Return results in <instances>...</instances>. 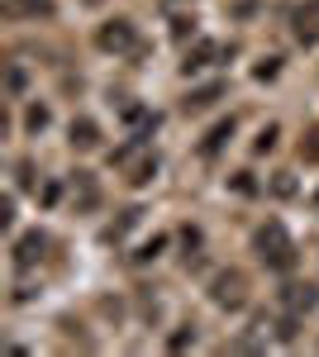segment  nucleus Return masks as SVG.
<instances>
[{"mask_svg": "<svg viewBox=\"0 0 319 357\" xmlns=\"http://www.w3.org/2000/svg\"><path fill=\"white\" fill-rule=\"evenodd\" d=\"M253 243H258V257H262L272 272H291L295 267V243H291V234H286V224L267 220Z\"/></svg>", "mask_w": 319, "mask_h": 357, "instance_id": "1", "label": "nucleus"}, {"mask_svg": "<svg viewBox=\"0 0 319 357\" xmlns=\"http://www.w3.org/2000/svg\"><path fill=\"white\" fill-rule=\"evenodd\" d=\"M210 301L224 305V310H243V301H248V276L243 272H219L210 281Z\"/></svg>", "mask_w": 319, "mask_h": 357, "instance_id": "2", "label": "nucleus"}, {"mask_svg": "<svg viewBox=\"0 0 319 357\" xmlns=\"http://www.w3.org/2000/svg\"><path fill=\"white\" fill-rule=\"evenodd\" d=\"M96 43H101L105 53H133V48H138V29H133L129 20H105L101 33H96Z\"/></svg>", "mask_w": 319, "mask_h": 357, "instance_id": "3", "label": "nucleus"}, {"mask_svg": "<svg viewBox=\"0 0 319 357\" xmlns=\"http://www.w3.org/2000/svg\"><path fill=\"white\" fill-rule=\"evenodd\" d=\"M291 33H295V43H319V0H305L300 10L291 15Z\"/></svg>", "mask_w": 319, "mask_h": 357, "instance_id": "4", "label": "nucleus"}, {"mask_svg": "<svg viewBox=\"0 0 319 357\" xmlns=\"http://www.w3.org/2000/svg\"><path fill=\"white\" fill-rule=\"evenodd\" d=\"M43 248H48V238H43V234L20 238V243H15V267H20V272H29L34 262H43Z\"/></svg>", "mask_w": 319, "mask_h": 357, "instance_id": "5", "label": "nucleus"}, {"mask_svg": "<svg viewBox=\"0 0 319 357\" xmlns=\"http://www.w3.org/2000/svg\"><path fill=\"white\" fill-rule=\"evenodd\" d=\"M5 15H10V20H38V15H43V20H53V0H5Z\"/></svg>", "mask_w": 319, "mask_h": 357, "instance_id": "6", "label": "nucleus"}, {"mask_svg": "<svg viewBox=\"0 0 319 357\" xmlns=\"http://www.w3.org/2000/svg\"><path fill=\"white\" fill-rule=\"evenodd\" d=\"M315 305H319L315 286H291V291H286V310H291V314H305V310H315Z\"/></svg>", "mask_w": 319, "mask_h": 357, "instance_id": "7", "label": "nucleus"}, {"mask_svg": "<svg viewBox=\"0 0 319 357\" xmlns=\"http://www.w3.org/2000/svg\"><path fill=\"white\" fill-rule=\"evenodd\" d=\"M72 191H77L81 210H96V205H101V186L91 181V172H77V181H72Z\"/></svg>", "mask_w": 319, "mask_h": 357, "instance_id": "8", "label": "nucleus"}, {"mask_svg": "<svg viewBox=\"0 0 319 357\" xmlns=\"http://www.w3.org/2000/svg\"><path fill=\"white\" fill-rule=\"evenodd\" d=\"M229 138H234V119H224V124H214L210 134H205V143H200V153H205V158H214V153H219V148H224Z\"/></svg>", "mask_w": 319, "mask_h": 357, "instance_id": "9", "label": "nucleus"}, {"mask_svg": "<svg viewBox=\"0 0 319 357\" xmlns=\"http://www.w3.org/2000/svg\"><path fill=\"white\" fill-rule=\"evenodd\" d=\"M101 143V129L91 119H72V148H96Z\"/></svg>", "mask_w": 319, "mask_h": 357, "instance_id": "10", "label": "nucleus"}, {"mask_svg": "<svg viewBox=\"0 0 319 357\" xmlns=\"http://www.w3.org/2000/svg\"><path fill=\"white\" fill-rule=\"evenodd\" d=\"M219 53L214 43H195V53H186V72H200V67H210V57Z\"/></svg>", "mask_w": 319, "mask_h": 357, "instance_id": "11", "label": "nucleus"}, {"mask_svg": "<svg viewBox=\"0 0 319 357\" xmlns=\"http://www.w3.org/2000/svg\"><path fill=\"white\" fill-rule=\"evenodd\" d=\"M219 91H224V86H205V91L186 96V110H205V105H214V100H219Z\"/></svg>", "mask_w": 319, "mask_h": 357, "instance_id": "12", "label": "nucleus"}, {"mask_svg": "<svg viewBox=\"0 0 319 357\" xmlns=\"http://www.w3.org/2000/svg\"><path fill=\"white\" fill-rule=\"evenodd\" d=\"M300 158H305V162H319V124L305 129V138H300Z\"/></svg>", "mask_w": 319, "mask_h": 357, "instance_id": "13", "label": "nucleus"}, {"mask_svg": "<svg viewBox=\"0 0 319 357\" xmlns=\"http://www.w3.org/2000/svg\"><path fill=\"white\" fill-rule=\"evenodd\" d=\"M29 129H43V124H48V110H43V105H29Z\"/></svg>", "mask_w": 319, "mask_h": 357, "instance_id": "14", "label": "nucleus"}, {"mask_svg": "<svg viewBox=\"0 0 319 357\" xmlns=\"http://www.w3.org/2000/svg\"><path fill=\"white\" fill-rule=\"evenodd\" d=\"M10 91H15V96L24 91V72H20V67H10Z\"/></svg>", "mask_w": 319, "mask_h": 357, "instance_id": "15", "label": "nucleus"}, {"mask_svg": "<svg viewBox=\"0 0 319 357\" xmlns=\"http://www.w3.org/2000/svg\"><path fill=\"white\" fill-rule=\"evenodd\" d=\"M234 186H239L243 195H253V191H258V186H253V181H248V172H239V176H234Z\"/></svg>", "mask_w": 319, "mask_h": 357, "instance_id": "16", "label": "nucleus"}, {"mask_svg": "<svg viewBox=\"0 0 319 357\" xmlns=\"http://www.w3.org/2000/svg\"><path fill=\"white\" fill-rule=\"evenodd\" d=\"M272 143H276V129H262V138H258V153H267Z\"/></svg>", "mask_w": 319, "mask_h": 357, "instance_id": "17", "label": "nucleus"}]
</instances>
